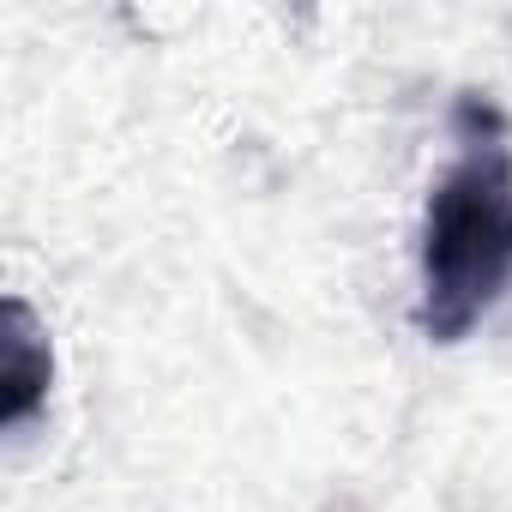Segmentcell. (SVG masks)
<instances>
[{
	"label": "cell",
	"instance_id": "cell-1",
	"mask_svg": "<svg viewBox=\"0 0 512 512\" xmlns=\"http://www.w3.org/2000/svg\"><path fill=\"white\" fill-rule=\"evenodd\" d=\"M512 284V151L500 133H464L422 217V332L458 344Z\"/></svg>",
	"mask_w": 512,
	"mask_h": 512
},
{
	"label": "cell",
	"instance_id": "cell-2",
	"mask_svg": "<svg viewBox=\"0 0 512 512\" xmlns=\"http://www.w3.org/2000/svg\"><path fill=\"white\" fill-rule=\"evenodd\" d=\"M0 422L7 428H25L43 398H49V338L37 332V314L13 296L7 302V368H0Z\"/></svg>",
	"mask_w": 512,
	"mask_h": 512
}]
</instances>
